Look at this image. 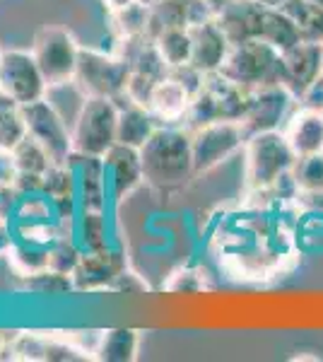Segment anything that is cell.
Masks as SVG:
<instances>
[{
  "instance_id": "cell-1",
  "label": "cell",
  "mask_w": 323,
  "mask_h": 362,
  "mask_svg": "<svg viewBox=\"0 0 323 362\" xmlns=\"http://www.w3.org/2000/svg\"><path fill=\"white\" fill-rule=\"evenodd\" d=\"M278 208L249 206L242 215H229L215 237L217 259L234 276L261 280L278 276L295 261V225H285L273 213Z\"/></svg>"
},
{
  "instance_id": "cell-2",
  "label": "cell",
  "mask_w": 323,
  "mask_h": 362,
  "mask_svg": "<svg viewBox=\"0 0 323 362\" xmlns=\"http://www.w3.org/2000/svg\"><path fill=\"white\" fill-rule=\"evenodd\" d=\"M145 181L155 189H179L196 177L191 131L181 124H162L140 148Z\"/></svg>"
},
{
  "instance_id": "cell-3",
  "label": "cell",
  "mask_w": 323,
  "mask_h": 362,
  "mask_svg": "<svg viewBox=\"0 0 323 362\" xmlns=\"http://www.w3.org/2000/svg\"><path fill=\"white\" fill-rule=\"evenodd\" d=\"M244 177L246 194L268 191L297 165V153L292 150L285 131L251 133L244 145Z\"/></svg>"
},
{
  "instance_id": "cell-4",
  "label": "cell",
  "mask_w": 323,
  "mask_h": 362,
  "mask_svg": "<svg viewBox=\"0 0 323 362\" xmlns=\"http://www.w3.org/2000/svg\"><path fill=\"white\" fill-rule=\"evenodd\" d=\"M251 90L217 73H208L203 80V87L193 95L189 114L184 119V126L193 131L198 126L213 124V121H244L249 114Z\"/></svg>"
},
{
  "instance_id": "cell-5",
  "label": "cell",
  "mask_w": 323,
  "mask_h": 362,
  "mask_svg": "<svg viewBox=\"0 0 323 362\" xmlns=\"http://www.w3.org/2000/svg\"><path fill=\"white\" fill-rule=\"evenodd\" d=\"M119 102L109 97H87L73 119V148L80 155L104 157L119 140Z\"/></svg>"
},
{
  "instance_id": "cell-6",
  "label": "cell",
  "mask_w": 323,
  "mask_h": 362,
  "mask_svg": "<svg viewBox=\"0 0 323 362\" xmlns=\"http://www.w3.org/2000/svg\"><path fill=\"white\" fill-rule=\"evenodd\" d=\"M220 73L249 90L283 83V54L261 39L234 44Z\"/></svg>"
},
{
  "instance_id": "cell-7",
  "label": "cell",
  "mask_w": 323,
  "mask_h": 362,
  "mask_svg": "<svg viewBox=\"0 0 323 362\" xmlns=\"http://www.w3.org/2000/svg\"><path fill=\"white\" fill-rule=\"evenodd\" d=\"M75 85L87 97H126L128 80H131V63L114 51L80 49L78 70H75Z\"/></svg>"
},
{
  "instance_id": "cell-8",
  "label": "cell",
  "mask_w": 323,
  "mask_h": 362,
  "mask_svg": "<svg viewBox=\"0 0 323 362\" xmlns=\"http://www.w3.org/2000/svg\"><path fill=\"white\" fill-rule=\"evenodd\" d=\"M246 140H249V131L244 121H213V124L193 128L191 148L196 174H208L210 169L232 160L244 150Z\"/></svg>"
},
{
  "instance_id": "cell-9",
  "label": "cell",
  "mask_w": 323,
  "mask_h": 362,
  "mask_svg": "<svg viewBox=\"0 0 323 362\" xmlns=\"http://www.w3.org/2000/svg\"><path fill=\"white\" fill-rule=\"evenodd\" d=\"M80 49L82 46L78 44V39H75L66 27L46 25L37 32L29 51L37 58L49 87H56V85L70 83V80L75 78V70H78V61H80Z\"/></svg>"
},
{
  "instance_id": "cell-10",
  "label": "cell",
  "mask_w": 323,
  "mask_h": 362,
  "mask_svg": "<svg viewBox=\"0 0 323 362\" xmlns=\"http://www.w3.org/2000/svg\"><path fill=\"white\" fill-rule=\"evenodd\" d=\"M27 121V133L34 140L44 145V150L51 155L54 165H66L73 157V126L58 109L51 104L49 97L39 99V102L25 104L22 107Z\"/></svg>"
},
{
  "instance_id": "cell-11",
  "label": "cell",
  "mask_w": 323,
  "mask_h": 362,
  "mask_svg": "<svg viewBox=\"0 0 323 362\" xmlns=\"http://www.w3.org/2000/svg\"><path fill=\"white\" fill-rule=\"evenodd\" d=\"M0 90L20 107L39 102L49 95V83L41 73L37 58L32 51L10 49L3 51L0 63Z\"/></svg>"
},
{
  "instance_id": "cell-12",
  "label": "cell",
  "mask_w": 323,
  "mask_h": 362,
  "mask_svg": "<svg viewBox=\"0 0 323 362\" xmlns=\"http://www.w3.org/2000/svg\"><path fill=\"white\" fill-rule=\"evenodd\" d=\"M297 107L299 99L283 83L256 87V90H251V104L244 126L249 136L261 131H285L287 121L292 119Z\"/></svg>"
},
{
  "instance_id": "cell-13",
  "label": "cell",
  "mask_w": 323,
  "mask_h": 362,
  "mask_svg": "<svg viewBox=\"0 0 323 362\" xmlns=\"http://www.w3.org/2000/svg\"><path fill=\"white\" fill-rule=\"evenodd\" d=\"M323 78V44L302 42L283 54V85L297 99Z\"/></svg>"
},
{
  "instance_id": "cell-14",
  "label": "cell",
  "mask_w": 323,
  "mask_h": 362,
  "mask_svg": "<svg viewBox=\"0 0 323 362\" xmlns=\"http://www.w3.org/2000/svg\"><path fill=\"white\" fill-rule=\"evenodd\" d=\"M126 256L119 249H104L82 254L80 264L73 271L75 293H99L111 290L116 276L126 268Z\"/></svg>"
},
{
  "instance_id": "cell-15",
  "label": "cell",
  "mask_w": 323,
  "mask_h": 362,
  "mask_svg": "<svg viewBox=\"0 0 323 362\" xmlns=\"http://www.w3.org/2000/svg\"><path fill=\"white\" fill-rule=\"evenodd\" d=\"M104 177H107L109 198L123 201L131 191H135L145 181L140 150L116 143L114 148L104 155Z\"/></svg>"
},
{
  "instance_id": "cell-16",
  "label": "cell",
  "mask_w": 323,
  "mask_h": 362,
  "mask_svg": "<svg viewBox=\"0 0 323 362\" xmlns=\"http://www.w3.org/2000/svg\"><path fill=\"white\" fill-rule=\"evenodd\" d=\"M191 39H193V58L191 66L198 68L201 73H217L225 66L229 51H232V42L225 34V29L220 27V22L208 20V22H198L191 25Z\"/></svg>"
},
{
  "instance_id": "cell-17",
  "label": "cell",
  "mask_w": 323,
  "mask_h": 362,
  "mask_svg": "<svg viewBox=\"0 0 323 362\" xmlns=\"http://www.w3.org/2000/svg\"><path fill=\"white\" fill-rule=\"evenodd\" d=\"M285 136L297 157L323 153V112L316 107L299 104L292 119L287 121Z\"/></svg>"
},
{
  "instance_id": "cell-18",
  "label": "cell",
  "mask_w": 323,
  "mask_h": 362,
  "mask_svg": "<svg viewBox=\"0 0 323 362\" xmlns=\"http://www.w3.org/2000/svg\"><path fill=\"white\" fill-rule=\"evenodd\" d=\"M263 5L258 0H232L217 13V22L232 44H244L261 37Z\"/></svg>"
},
{
  "instance_id": "cell-19",
  "label": "cell",
  "mask_w": 323,
  "mask_h": 362,
  "mask_svg": "<svg viewBox=\"0 0 323 362\" xmlns=\"http://www.w3.org/2000/svg\"><path fill=\"white\" fill-rule=\"evenodd\" d=\"M116 102H119V133H116V140L121 145L140 150L162 124L143 104L131 102L128 97H121Z\"/></svg>"
},
{
  "instance_id": "cell-20",
  "label": "cell",
  "mask_w": 323,
  "mask_h": 362,
  "mask_svg": "<svg viewBox=\"0 0 323 362\" xmlns=\"http://www.w3.org/2000/svg\"><path fill=\"white\" fill-rule=\"evenodd\" d=\"M193 95L186 90L184 85L179 83L172 75H167L164 80H160L150 97V112L157 116L160 124H181L184 126V119L189 114Z\"/></svg>"
},
{
  "instance_id": "cell-21",
  "label": "cell",
  "mask_w": 323,
  "mask_h": 362,
  "mask_svg": "<svg viewBox=\"0 0 323 362\" xmlns=\"http://www.w3.org/2000/svg\"><path fill=\"white\" fill-rule=\"evenodd\" d=\"M261 42H266L270 46L285 54V51L295 49L297 44L304 42L302 29L283 8H266L263 5V17H261Z\"/></svg>"
},
{
  "instance_id": "cell-22",
  "label": "cell",
  "mask_w": 323,
  "mask_h": 362,
  "mask_svg": "<svg viewBox=\"0 0 323 362\" xmlns=\"http://www.w3.org/2000/svg\"><path fill=\"white\" fill-rule=\"evenodd\" d=\"M140 350V331L111 329L104 331L95 360L102 362H133Z\"/></svg>"
},
{
  "instance_id": "cell-23",
  "label": "cell",
  "mask_w": 323,
  "mask_h": 362,
  "mask_svg": "<svg viewBox=\"0 0 323 362\" xmlns=\"http://www.w3.org/2000/svg\"><path fill=\"white\" fill-rule=\"evenodd\" d=\"M10 155H13V165H15L17 177L41 179L46 172H49V167L54 165V160H51V155L44 150V145H41L39 140H34L29 133L25 140H20V143L15 145Z\"/></svg>"
},
{
  "instance_id": "cell-24",
  "label": "cell",
  "mask_w": 323,
  "mask_h": 362,
  "mask_svg": "<svg viewBox=\"0 0 323 362\" xmlns=\"http://www.w3.org/2000/svg\"><path fill=\"white\" fill-rule=\"evenodd\" d=\"M155 46L160 51V56L164 58V63L169 66V70L189 66L193 58V39L189 27L164 29L160 37L155 39Z\"/></svg>"
},
{
  "instance_id": "cell-25",
  "label": "cell",
  "mask_w": 323,
  "mask_h": 362,
  "mask_svg": "<svg viewBox=\"0 0 323 362\" xmlns=\"http://www.w3.org/2000/svg\"><path fill=\"white\" fill-rule=\"evenodd\" d=\"M27 138V121L22 107L8 95L0 97V150L13 153L20 140Z\"/></svg>"
},
{
  "instance_id": "cell-26",
  "label": "cell",
  "mask_w": 323,
  "mask_h": 362,
  "mask_svg": "<svg viewBox=\"0 0 323 362\" xmlns=\"http://www.w3.org/2000/svg\"><path fill=\"white\" fill-rule=\"evenodd\" d=\"M111 15V27H114L116 39H133V37H148L150 25V8L143 3H133L123 10H116Z\"/></svg>"
},
{
  "instance_id": "cell-27",
  "label": "cell",
  "mask_w": 323,
  "mask_h": 362,
  "mask_svg": "<svg viewBox=\"0 0 323 362\" xmlns=\"http://www.w3.org/2000/svg\"><path fill=\"white\" fill-rule=\"evenodd\" d=\"M283 10L299 25L304 42L323 44V8L309 3V0H292Z\"/></svg>"
},
{
  "instance_id": "cell-28",
  "label": "cell",
  "mask_w": 323,
  "mask_h": 362,
  "mask_svg": "<svg viewBox=\"0 0 323 362\" xmlns=\"http://www.w3.org/2000/svg\"><path fill=\"white\" fill-rule=\"evenodd\" d=\"M25 288L29 293L37 295H68L75 293V283L73 276L61 271H54V268H44V271L34 273V276L25 278Z\"/></svg>"
},
{
  "instance_id": "cell-29",
  "label": "cell",
  "mask_w": 323,
  "mask_h": 362,
  "mask_svg": "<svg viewBox=\"0 0 323 362\" xmlns=\"http://www.w3.org/2000/svg\"><path fill=\"white\" fill-rule=\"evenodd\" d=\"M292 174H295V181H297L299 198L316 194V191H323V153L299 157Z\"/></svg>"
},
{
  "instance_id": "cell-30",
  "label": "cell",
  "mask_w": 323,
  "mask_h": 362,
  "mask_svg": "<svg viewBox=\"0 0 323 362\" xmlns=\"http://www.w3.org/2000/svg\"><path fill=\"white\" fill-rule=\"evenodd\" d=\"M80 259H82V249L78 247V242L63 232L49 254V268L73 276V271H75V266L80 264Z\"/></svg>"
},
{
  "instance_id": "cell-31",
  "label": "cell",
  "mask_w": 323,
  "mask_h": 362,
  "mask_svg": "<svg viewBox=\"0 0 323 362\" xmlns=\"http://www.w3.org/2000/svg\"><path fill=\"white\" fill-rule=\"evenodd\" d=\"M164 290H167V293H176V295L179 293H184V295L203 293V290H208V280H205V273L201 268L184 266L169 276V280L164 283Z\"/></svg>"
},
{
  "instance_id": "cell-32",
  "label": "cell",
  "mask_w": 323,
  "mask_h": 362,
  "mask_svg": "<svg viewBox=\"0 0 323 362\" xmlns=\"http://www.w3.org/2000/svg\"><path fill=\"white\" fill-rule=\"evenodd\" d=\"M111 293H121V295H143L148 293V283L143 280L140 273L131 271V268H123V271L116 276L114 285H111Z\"/></svg>"
},
{
  "instance_id": "cell-33",
  "label": "cell",
  "mask_w": 323,
  "mask_h": 362,
  "mask_svg": "<svg viewBox=\"0 0 323 362\" xmlns=\"http://www.w3.org/2000/svg\"><path fill=\"white\" fill-rule=\"evenodd\" d=\"M17 179L15 165H13V155L0 150V189H13Z\"/></svg>"
},
{
  "instance_id": "cell-34",
  "label": "cell",
  "mask_w": 323,
  "mask_h": 362,
  "mask_svg": "<svg viewBox=\"0 0 323 362\" xmlns=\"http://www.w3.org/2000/svg\"><path fill=\"white\" fill-rule=\"evenodd\" d=\"M299 206H302V208H311V210H319V213H323V191H316V194L302 196V198H299Z\"/></svg>"
},
{
  "instance_id": "cell-35",
  "label": "cell",
  "mask_w": 323,
  "mask_h": 362,
  "mask_svg": "<svg viewBox=\"0 0 323 362\" xmlns=\"http://www.w3.org/2000/svg\"><path fill=\"white\" fill-rule=\"evenodd\" d=\"M15 331H0V360H8L10 341H13Z\"/></svg>"
},
{
  "instance_id": "cell-36",
  "label": "cell",
  "mask_w": 323,
  "mask_h": 362,
  "mask_svg": "<svg viewBox=\"0 0 323 362\" xmlns=\"http://www.w3.org/2000/svg\"><path fill=\"white\" fill-rule=\"evenodd\" d=\"M102 3L107 5V10H109V13H116V10L128 8V5L138 3V0H102Z\"/></svg>"
},
{
  "instance_id": "cell-37",
  "label": "cell",
  "mask_w": 323,
  "mask_h": 362,
  "mask_svg": "<svg viewBox=\"0 0 323 362\" xmlns=\"http://www.w3.org/2000/svg\"><path fill=\"white\" fill-rule=\"evenodd\" d=\"M261 5H266V8H285L287 3H292V0H258Z\"/></svg>"
},
{
  "instance_id": "cell-38",
  "label": "cell",
  "mask_w": 323,
  "mask_h": 362,
  "mask_svg": "<svg viewBox=\"0 0 323 362\" xmlns=\"http://www.w3.org/2000/svg\"><path fill=\"white\" fill-rule=\"evenodd\" d=\"M205 3H208L210 8L215 10V13H220V10H222V8H227V5L232 3V0H205Z\"/></svg>"
},
{
  "instance_id": "cell-39",
  "label": "cell",
  "mask_w": 323,
  "mask_h": 362,
  "mask_svg": "<svg viewBox=\"0 0 323 362\" xmlns=\"http://www.w3.org/2000/svg\"><path fill=\"white\" fill-rule=\"evenodd\" d=\"M138 3H143V5H148V8H150V5H155L157 0H138Z\"/></svg>"
},
{
  "instance_id": "cell-40",
  "label": "cell",
  "mask_w": 323,
  "mask_h": 362,
  "mask_svg": "<svg viewBox=\"0 0 323 362\" xmlns=\"http://www.w3.org/2000/svg\"><path fill=\"white\" fill-rule=\"evenodd\" d=\"M309 3H314V5H319V8H323V0H309Z\"/></svg>"
},
{
  "instance_id": "cell-41",
  "label": "cell",
  "mask_w": 323,
  "mask_h": 362,
  "mask_svg": "<svg viewBox=\"0 0 323 362\" xmlns=\"http://www.w3.org/2000/svg\"><path fill=\"white\" fill-rule=\"evenodd\" d=\"M0 63H3V51H0Z\"/></svg>"
},
{
  "instance_id": "cell-42",
  "label": "cell",
  "mask_w": 323,
  "mask_h": 362,
  "mask_svg": "<svg viewBox=\"0 0 323 362\" xmlns=\"http://www.w3.org/2000/svg\"><path fill=\"white\" fill-rule=\"evenodd\" d=\"M0 97H3V90H0Z\"/></svg>"
}]
</instances>
